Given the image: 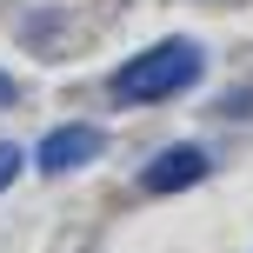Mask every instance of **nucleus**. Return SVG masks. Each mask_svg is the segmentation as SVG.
I'll return each instance as SVG.
<instances>
[{
    "instance_id": "obj_1",
    "label": "nucleus",
    "mask_w": 253,
    "mask_h": 253,
    "mask_svg": "<svg viewBox=\"0 0 253 253\" xmlns=\"http://www.w3.org/2000/svg\"><path fill=\"white\" fill-rule=\"evenodd\" d=\"M200 67H207V53L193 40H160V47H147L140 60H126L114 74V100L120 107H147V100H167V93H187L200 80Z\"/></svg>"
},
{
    "instance_id": "obj_2",
    "label": "nucleus",
    "mask_w": 253,
    "mask_h": 253,
    "mask_svg": "<svg viewBox=\"0 0 253 253\" xmlns=\"http://www.w3.org/2000/svg\"><path fill=\"white\" fill-rule=\"evenodd\" d=\"M107 153V133L100 126H53L47 140H40V173H74V167H87V160H100Z\"/></svg>"
},
{
    "instance_id": "obj_3",
    "label": "nucleus",
    "mask_w": 253,
    "mask_h": 253,
    "mask_svg": "<svg viewBox=\"0 0 253 253\" xmlns=\"http://www.w3.org/2000/svg\"><path fill=\"white\" fill-rule=\"evenodd\" d=\"M200 180H207V153L200 147H167V153L147 160L140 187L147 193H187V187H200Z\"/></svg>"
},
{
    "instance_id": "obj_4",
    "label": "nucleus",
    "mask_w": 253,
    "mask_h": 253,
    "mask_svg": "<svg viewBox=\"0 0 253 253\" xmlns=\"http://www.w3.org/2000/svg\"><path fill=\"white\" fill-rule=\"evenodd\" d=\"M13 173H20V147H13V140H0V187H7Z\"/></svg>"
},
{
    "instance_id": "obj_5",
    "label": "nucleus",
    "mask_w": 253,
    "mask_h": 253,
    "mask_svg": "<svg viewBox=\"0 0 253 253\" xmlns=\"http://www.w3.org/2000/svg\"><path fill=\"white\" fill-rule=\"evenodd\" d=\"M7 100H13V80H7V74H0V107H7Z\"/></svg>"
}]
</instances>
